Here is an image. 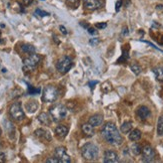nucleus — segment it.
Here are the masks:
<instances>
[{
  "label": "nucleus",
  "instance_id": "15",
  "mask_svg": "<svg viewBox=\"0 0 163 163\" xmlns=\"http://www.w3.org/2000/svg\"><path fill=\"white\" fill-rule=\"evenodd\" d=\"M68 133V128L65 125H58L55 128V134L58 138H64Z\"/></svg>",
  "mask_w": 163,
  "mask_h": 163
},
{
  "label": "nucleus",
  "instance_id": "4",
  "mask_svg": "<svg viewBox=\"0 0 163 163\" xmlns=\"http://www.w3.org/2000/svg\"><path fill=\"white\" fill-rule=\"evenodd\" d=\"M58 94H59V92H58L57 87L53 86H47L43 90L42 101L44 103H53L57 99Z\"/></svg>",
  "mask_w": 163,
  "mask_h": 163
},
{
  "label": "nucleus",
  "instance_id": "5",
  "mask_svg": "<svg viewBox=\"0 0 163 163\" xmlns=\"http://www.w3.org/2000/svg\"><path fill=\"white\" fill-rule=\"evenodd\" d=\"M41 58L39 55L37 54H32L29 56L28 58L23 60V71L24 72H31L36 68V66L39 64Z\"/></svg>",
  "mask_w": 163,
  "mask_h": 163
},
{
  "label": "nucleus",
  "instance_id": "33",
  "mask_svg": "<svg viewBox=\"0 0 163 163\" xmlns=\"http://www.w3.org/2000/svg\"><path fill=\"white\" fill-rule=\"evenodd\" d=\"M121 6H122V0H117V2H116V4H115V10H116V12H118L119 10H120Z\"/></svg>",
  "mask_w": 163,
  "mask_h": 163
},
{
  "label": "nucleus",
  "instance_id": "3",
  "mask_svg": "<svg viewBox=\"0 0 163 163\" xmlns=\"http://www.w3.org/2000/svg\"><path fill=\"white\" fill-rule=\"evenodd\" d=\"M98 147L93 143H86L81 149L82 157L85 160H94L98 156Z\"/></svg>",
  "mask_w": 163,
  "mask_h": 163
},
{
  "label": "nucleus",
  "instance_id": "36",
  "mask_svg": "<svg viewBox=\"0 0 163 163\" xmlns=\"http://www.w3.org/2000/svg\"><path fill=\"white\" fill-rule=\"evenodd\" d=\"M22 3L24 6H29L33 3V0H22Z\"/></svg>",
  "mask_w": 163,
  "mask_h": 163
},
{
  "label": "nucleus",
  "instance_id": "38",
  "mask_svg": "<svg viewBox=\"0 0 163 163\" xmlns=\"http://www.w3.org/2000/svg\"><path fill=\"white\" fill-rule=\"evenodd\" d=\"M5 154L4 153H2V152H0V163H2V162H4L5 161Z\"/></svg>",
  "mask_w": 163,
  "mask_h": 163
},
{
  "label": "nucleus",
  "instance_id": "23",
  "mask_svg": "<svg viewBox=\"0 0 163 163\" xmlns=\"http://www.w3.org/2000/svg\"><path fill=\"white\" fill-rule=\"evenodd\" d=\"M128 58H129V46H128V48H126V49H123V54L117 60V63L120 64V63L125 62V61L128 60Z\"/></svg>",
  "mask_w": 163,
  "mask_h": 163
},
{
  "label": "nucleus",
  "instance_id": "1",
  "mask_svg": "<svg viewBox=\"0 0 163 163\" xmlns=\"http://www.w3.org/2000/svg\"><path fill=\"white\" fill-rule=\"evenodd\" d=\"M101 134L104 137V139L113 146H119L123 141L117 127L113 122H107L102 128Z\"/></svg>",
  "mask_w": 163,
  "mask_h": 163
},
{
  "label": "nucleus",
  "instance_id": "2",
  "mask_svg": "<svg viewBox=\"0 0 163 163\" xmlns=\"http://www.w3.org/2000/svg\"><path fill=\"white\" fill-rule=\"evenodd\" d=\"M49 113L52 120L55 121V122H58V121H61L66 118L67 108L63 104H55V106L49 108Z\"/></svg>",
  "mask_w": 163,
  "mask_h": 163
},
{
  "label": "nucleus",
  "instance_id": "31",
  "mask_svg": "<svg viewBox=\"0 0 163 163\" xmlns=\"http://www.w3.org/2000/svg\"><path fill=\"white\" fill-rule=\"evenodd\" d=\"M98 43H99V39L98 38L90 39V40H89V44L91 46H96V45H98Z\"/></svg>",
  "mask_w": 163,
  "mask_h": 163
},
{
  "label": "nucleus",
  "instance_id": "25",
  "mask_svg": "<svg viewBox=\"0 0 163 163\" xmlns=\"http://www.w3.org/2000/svg\"><path fill=\"white\" fill-rule=\"evenodd\" d=\"M66 4L70 8L76 9L80 4V0H66Z\"/></svg>",
  "mask_w": 163,
  "mask_h": 163
},
{
  "label": "nucleus",
  "instance_id": "27",
  "mask_svg": "<svg viewBox=\"0 0 163 163\" xmlns=\"http://www.w3.org/2000/svg\"><path fill=\"white\" fill-rule=\"evenodd\" d=\"M157 134L163 135V116H160L157 123Z\"/></svg>",
  "mask_w": 163,
  "mask_h": 163
},
{
  "label": "nucleus",
  "instance_id": "7",
  "mask_svg": "<svg viewBox=\"0 0 163 163\" xmlns=\"http://www.w3.org/2000/svg\"><path fill=\"white\" fill-rule=\"evenodd\" d=\"M9 113H10V116L13 120H22L25 116L24 114V111L22 109V106H21V103L17 101V103H14L9 108Z\"/></svg>",
  "mask_w": 163,
  "mask_h": 163
},
{
  "label": "nucleus",
  "instance_id": "35",
  "mask_svg": "<svg viewBox=\"0 0 163 163\" xmlns=\"http://www.w3.org/2000/svg\"><path fill=\"white\" fill-rule=\"evenodd\" d=\"M87 30H88V33L91 34V35H96V34H97V31L94 28H92V27H88V28H87Z\"/></svg>",
  "mask_w": 163,
  "mask_h": 163
},
{
  "label": "nucleus",
  "instance_id": "20",
  "mask_svg": "<svg viewBox=\"0 0 163 163\" xmlns=\"http://www.w3.org/2000/svg\"><path fill=\"white\" fill-rule=\"evenodd\" d=\"M21 50H22L23 53L30 54V55L35 53V47H33L32 45H29V44H23V45L21 46Z\"/></svg>",
  "mask_w": 163,
  "mask_h": 163
},
{
  "label": "nucleus",
  "instance_id": "19",
  "mask_svg": "<svg viewBox=\"0 0 163 163\" xmlns=\"http://www.w3.org/2000/svg\"><path fill=\"white\" fill-rule=\"evenodd\" d=\"M141 138V131L139 129H133L129 132V139L131 141H137Z\"/></svg>",
  "mask_w": 163,
  "mask_h": 163
},
{
  "label": "nucleus",
  "instance_id": "10",
  "mask_svg": "<svg viewBox=\"0 0 163 163\" xmlns=\"http://www.w3.org/2000/svg\"><path fill=\"white\" fill-rule=\"evenodd\" d=\"M103 161L105 163H116L119 161L118 154L113 150H106L104 153Z\"/></svg>",
  "mask_w": 163,
  "mask_h": 163
},
{
  "label": "nucleus",
  "instance_id": "12",
  "mask_svg": "<svg viewBox=\"0 0 163 163\" xmlns=\"http://www.w3.org/2000/svg\"><path fill=\"white\" fill-rule=\"evenodd\" d=\"M34 135L37 138H39L40 140H43V141H50L51 140V135L49 133V131L43 129V128H38L34 131Z\"/></svg>",
  "mask_w": 163,
  "mask_h": 163
},
{
  "label": "nucleus",
  "instance_id": "30",
  "mask_svg": "<svg viewBox=\"0 0 163 163\" xmlns=\"http://www.w3.org/2000/svg\"><path fill=\"white\" fill-rule=\"evenodd\" d=\"M35 14H36V15H38V16H40V17L49 16V13H48V12L41 10V9H39V8H37V9L35 10Z\"/></svg>",
  "mask_w": 163,
  "mask_h": 163
},
{
  "label": "nucleus",
  "instance_id": "9",
  "mask_svg": "<svg viewBox=\"0 0 163 163\" xmlns=\"http://www.w3.org/2000/svg\"><path fill=\"white\" fill-rule=\"evenodd\" d=\"M155 157L154 149L150 146L146 145L142 148V161L143 162H152Z\"/></svg>",
  "mask_w": 163,
  "mask_h": 163
},
{
  "label": "nucleus",
  "instance_id": "21",
  "mask_svg": "<svg viewBox=\"0 0 163 163\" xmlns=\"http://www.w3.org/2000/svg\"><path fill=\"white\" fill-rule=\"evenodd\" d=\"M153 73H154L155 77L158 81L163 82V67H156L153 69Z\"/></svg>",
  "mask_w": 163,
  "mask_h": 163
},
{
  "label": "nucleus",
  "instance_id": "34",
  "mask_svg": "<svg viewBox=\"0 0 163 163\" xmlns=\"http://www.w3.org/2000/svg\"><path fill=\"white\" fill-rule=\"evenodd\" d=\"M95 26H96V27L98 28V29H104V28H106L107 24L104 23V22H102V23H96Z\"/></svg>",
  "mask_w": 163,
  "mask_h": 163
},
{
  "label": "nucleus",
  "instance_id": "41",
  "mask_svg": "<svg viewBox=\"0 0 163 163\" xmlns=\"http://www.w3.org/2000/svg\"><path fill=\"white\" fill-rule=\"evenodd\" d=\"M162 5H161V4H160V5H157V9H159V10H161V9H162Z\"/></svg>",
  "mask_w": 163,
  "mask_h": 163
},
{
  "label": "nucleus",
  "instance_id": "29",
  "mask_svg": "<svg viewBox=\"0 0 163 163\" xmlns=\"http://www.w3.org/2000/svg\"><path fill=\"white\" fill-rule=\"evenodd\" d=\"M40 92V89H35L32 86H28V94H39Z\"/></svg>",
  "mask_w": 163,
  "mask_h": 163
},
{
  "label": "nucleus",
  "instance_id": "17",
  "mask_svg": "<svg viewBox=\"0 0 163 163\" xmlns=\"http://www.w3.org/2000/svg\"><path fill=\"white\" fill-rule=\"evenodd\" d=\"M25 108H26V111H27L28 113H35V111H37V108H38L37 101H34V99H32V101H27L26 104H25Z\"/></svg>",
  "mask_w": 163,
  "mask_h": 163
},
{
  "label": "nucleus",
  "instance_id": "42",
  "mask_svg": "<svg viewBox=\"0 0 163 163\" xmlns=\"http://www.w3.org/2000/svg\"><path fill=\"white\" fill-rule=\"evenodd\" d=\"M7 72V70L5 69V68H4V69H2V73H6Z\"/></svg>",
  "mask_w": 163,
  "mask_h": 163
},
{
  "label": "nucleus",
  "instance_id": "37",
  "mask_svg": "<svg viewBox=\"0 0 163 163\" xmlns=\"http://www.w3.org/2000/svg\"><path fill=\"white\" fill-rule=\"evenodd\" d=\"M97 84H98V82H97V81L89 82V83H88V86L90 87V89H94V86H95V85H97Z\"/></svg>",
  "mask_w": 163,
  "mask_h": 163
},
{
  "label": "nucleus",
  "instance_id": "28",
  "mask_svg": "<svg viewBox=\"0 0 163 163\" xmlns=\"http://www.w3.org/2000/svg\"><path fill=\"white\" fill-rule=\"evenodd\" d=\"M130 69H131V71L136 75V76H138V75L141 73V71H142V70H141V67L138 64H136V63L130 65Z\"/></svg>",
  "mask_w": 163,
  "mask_h": 163
},
{
  "label": "nucleus",
  "instance_id": "14",
  "mask_svg": "<svg viewBox=\"0 0 163 163\" xmlns=\"http://www.w3.org/2000/svg\"><path fill=\"white\" fill-rule=\"evenodd\" d=\"M82 128V132L84 133V135L88 136V137H91L95 134V130H94V126L91 125L90 123H84L83 125L81 126Z\"/></svg>",
  "mask_w": 163,
  "mask_h": 163
},
{
  "label": "nucleus",
  "instance_id": "44",
  "mask_svg": "<svg viewBox=\"0 0 163 163\" xmlns=\"http://www.w3.org/2000/svg\"><path fill=\"white\" fill-rule=\"evenodd\" d=\"M0 34H1V32H0Z\"/></svg>",
  "mask_w": 163,
  "mask_h": 163
},
{
  "label": "nucleus",
  "instance_id": "39",
  "mask_svg": "<svg viewBox=\"0 0 163 163\" xmlns=\"http://www.w3.org/2000/svg\"><path fill=\"white\" fill-rule=\"evenodd\" d=\"M59 29H60V31L62 32V34H64V35H66V34H67V30H66V28H65L64 26H60Z\"/></svg>",
  "mask_w": 163,
  "mask_h": 163
},
{
  "label": "nucleus",
  "instance_id": "16",
  "mask_svg": "<svg viewBox=\"0 0 163 163\" xmlns=\"http://www.w3.org/2000/svg\"><path fill=\"white\" fill-rule=\"evenodd\" d=\"M103 122V116L100 114H94L89 118V123L93 126H99Z\"/></svg>",
  "mask_w": 163,
  "mask_h": 163
},
{
  "label": "nucleus",
  "instance_id": "32",
  "mask_svg": "<svg viewBox=\"0 0 163 163\" xmlns=\"http://www.w3.org/2000/svg\"><path fill=\"white\" fill-rule=\"evenodd\" d=\"M46 162L47 163H59L60 161L56 157H50V158H48V159H46Z\"/></svg>",
  "mask_w": 163,
  "mask_h": 163
},
{
  "label": "nucleus",
  "instance_id": "26",
  "mask_svg": "<svg viewBox=\"0 0 163 163\" xmlns=\"http://www.w3.org/2000/svg\"><path fill=\"white\" fill-rule=\"evenodd\" d=\"M101 90H102V92H103L107 94V92L112 91V85H111L109 82L103 83V84H102V86H101Z\"/></svg>",
  "mask_w": 163,
  "mask_h": 163
},
{
  "label": "nucleus",
  "instance_id": "8",
  "mask_svg": "<svg viewBox=\"0 0 163 163\" xmlns=\"http://www.w3.org/2000/svg\"><path fill=\"white\" fill-rule=\"evenodd\" d=\"M55 157L62 163H69L70 161H71L70 156L67 154L66 148L63 147V146H59L55 149Z\"/></svg>",
  "mask_w": 163,
  "mask_h": 163
},
{
  "label": "nucleus",
  "instance_id": "6",
  "mask_svg": "<svg viewBox=\"0 0 163 163\" xmlns=\"http://www.w3.org/2000/svg\"><path fill=\"white\" fill-rule=\"evenodd\" d=\"M72 67H73V61H72L71 58L67 57V56L60 58L56 63L57 71L61 74H66Z\"/></svg>",
  "mask_w": 163,
  "mask_h": 163
},
{
  "label": "nucleus",
  "instance_id": "11",
  "mask_svg": "<svg viewBox=\"0 0 163 163\" xmlns=\"http://www.w3.org/2000/svg\"><path fill=\"white\" fill-rule=\"evenodd\" d=\"M84 7L88 10H96L102 6L101 0H83Z\"/></svg>",
  "mask_w": 163,
  "mask_h": 163
},
{
  "label": "nucleus",
  "instance_id": "18",
  "mask_svg": "<svg viewBox=\"0 0 163 163\" xmlns=\"http://www.w3.org/2000/svg\"><path fill=\"white\" fill-rule=\"evenodd\" d=\"M38 120H39L40 123H42L43 125H51V118L46 113H41L39 115H38Z\"/></svg>",
  "mask_w": 163,
  "mask_h": 163
},
{
  "label": "nucleus",
  "instance_id": "24",
  "mask_svg": "<svg viewBox=\"0 0 163 163\" xmlns=\"http://www.w3.org/2000/svg\"><path fill=\"white\" fill-rule=\"evenodd\" d=\"M131 152L134 155H139L141 152H142V148L138 143H133L132 146H131Z\"/></svg>",
  "mask_w": 163,
  "mask_h": 163
},
{
  "label": "nucleus",
  "instance_id": "40",
  "mask_svg": "<svg viewBox=\"0 0 163 163\" xmlns=\"http://www.w3.org/2000/svg\"><path fill=\"white\" fill-rule=\"evenodd\" d=\"M128 33H129V32H128V28H127V27H124V28H123V32H122V34H123L124 36H126V35H128Z\"/></svg>",
  "mask_w": 163,
  "mask_h": 163
},
{
  "label": "nucleus",
  "instance_id": "22",
  "mask_svg": "<svg viewBox=\"0 0 163 163\" xmlns=\"http://www.w3.org/2000/svg\"><path fill=\"white\" fill-rule=\"evenodd\" d=\"M132 129V122L131 121H125L120 127V130L122 133H128Z\"/></svg>",
  "mask_w": 163,
  "mask_h": 163
},
{
  "label": "nucleus",
  "instance_id": "13",
  "mask_svg": "<svg viewBox=\"0 0 163 163\" xmlns=\"http://www.w3.org/2000/svg\"><path fill=\"white\" fill-rule=\"evenodd\" d=\"M137 115H138V118H139L140 120H146L148 116L150 115L149 108H148L147 106H139V108H137Z\"/></svg>",
  "mask_w": 163,
  "mask_h": 163
},
{
  "label": "nucleus",
  "instance_id": "43",
  "mask_svg": "<svg viewBox=\"0 0 163 163\" xmlns=\"http://www.w3.org/2000/svg\"><path fill=\"white\" fill-rule=\"evenodd\" d=\"M0 134H1V129H0Z\"/></svg>",
  "mask_w": 163,
  "mask_h": 163
}]
</instances>
